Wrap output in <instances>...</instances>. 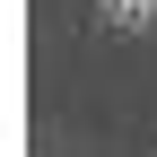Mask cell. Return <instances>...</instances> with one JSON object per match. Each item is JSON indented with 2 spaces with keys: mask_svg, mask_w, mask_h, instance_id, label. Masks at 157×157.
Segmentation results:
<instances>
[{
  "mask_svg": "<svg viewBox=\"0 0 157 157\" xmlns=\"http://www.w3.org/2000/svg\"><path fill=\"white\" fill-rule=\"evenodd\" d=\"M113 17H140V0H113Z\"/></svg>",
  "mask_w": 157,
  "mask_h": 157,
  "instance_id": "6da1fadb",
  "label": "cell"
}]
</instances>
